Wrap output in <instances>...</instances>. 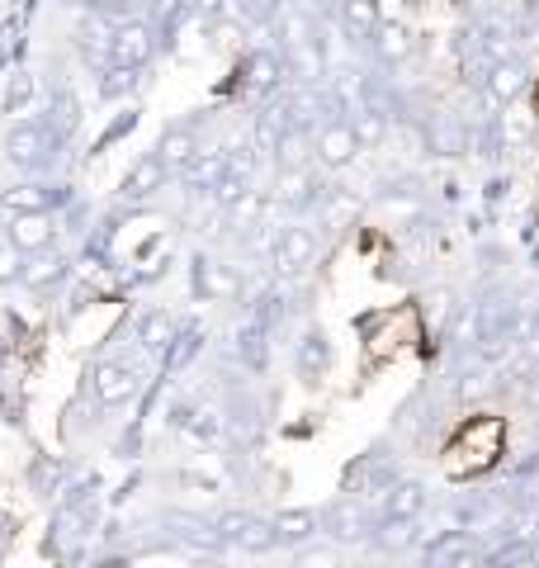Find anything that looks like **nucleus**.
<instances>
[{
    "label": "nucleus",
    "instance_id": "nucleus-1",
    "mask_svg": "<svg viewBox=\"0 0 539 568\" xmlns=\"http://www.w3.org/2000/svg\"><path fill=\"white\" fill-rule=\"evenodd\" d=\"M52 148H58V142H52L43 123H14L6 133V162L20 171H43L52 162Z\"/></svg>",
    "mask_w": 539,
    "mask_h": 568
},
{
    "label": "nucleus",
    "instance_id": "nucleus-2",
    "mask_svg": "<svg viewBox=\"0 0 539 568\" xmlns=\"http://www.w3.org/2000/svg\"><path fill=\"white\" fill-rule=\"evenodd\" d=\"M359 133H355V123H346V119H327L317 129V138H313V152H317V162L322 166H332V171H340V166H350L355 156H359Z\"/></svg>",
    "mask_w": 539,
    "mask_h": 568
},
{
    "label": "nucleus",
    "instance_id": "nucleus-3",
    "mask_svg": "<svg viewBox=\"0 0 539 568\" xmlns=\"http://www.w3.org/2000/svg\"><path fill=\"white\" fill-rule=\"evenodd\" d=\"M152 52H156V29L148 20H123L114 29V39H110V62L119 67H148L152 62Z\"/></svg>",
    "mask_w": 539,
    "mask_h": 568
},
{
    "label": "nucleus",
    "instance_id": "nucleus-4",
    "mask_svg": "<svg viewBox=\"0 0 539 568\" xmlns=\"http://www.w3.org/2000/svg\"><path fill=\"white\" fill-rule=\"evenodd\" d=\"M194 294H200L204 304H232V298L242 294V275L232 271V265H223V261L200 256L194 261Z\"/></svg>",
    "mask_w": 539,
    "mask_h": 568
},
{
    "label": "nucleus",
    "instance_id": "nucleus-5",
    "mask_svg": "<svg viewBox=\"0 0 539 568\" xmlns=\"http://www.w3.org/2000/svg\"><path fill=\"white\" fill-rule=\"evenodd\" d=\"M313 261H317V233H313V227H303V223L284 227L279 242H275V271L294 280V275L308 271Z\"/></svg>",
    "mask_w": 539,
    "mask_h": 568
},
{
    "label": "nucleus",
    "instance_id": "nucleus-6",
    "mask_svg": "<svg viewBox=\"0 0 539 568\" xmlns=\"http://www.w3.org/2000/svg\"><path fill=\"white\" fill-rule=\"evenodd\" d=\"M6 233L24 256H39V252H52V246H58V223H52V213H14Z\"/></svg>",
    "mask_w": 539,
    "mask_h": 568
},
{
    "label": "nucleus",
    "instance_id": "nucleus-7",
    "mask_svg": "<svg viewBox=\"0 0 539 568\" xmlns=\"http://www.w3.org/2000/svg\"><path fill=\"white\" fill-rule=\"evenodd\" d=\"M90 388H95V398L104 407H123L138 388H142V375L133 365H123V361H110V365H100L95 369V379H90Z\"/></svg>",
    "mask_w": 539,
    "mask_h": 568
},
{
    "label": "nucleus",
    "instance_id": "nucleus-8",
    "mask_svg": "<svg viewBox=\"0 0 539 568\" xmlns=\"http://www.w3.org/2000/svg\"><path fill=\"white\" fill-rule=\"evenodd\" d=\"M166 181H171V166L161 162L156 152H148V156H142V162H138L129 175H123V185H119V200H123V204L152 200V194H156L161 185H166Z\"/></svg>",
    "mask_w": 539,
    "mask_h": 568
},
{
    "label": "nucleus",
    "instance_id": "nucleus-9",
    "mask_svg": "<svg viewBox=\"0 0 539 568\" xmlns=\"http://www.w3.org/2000/svg\"><path fill=\"white\" fill-rule=\"evenodd\" d=\"M322 526H327V536L340 540V545H355L369 536V517L365 507L355 503V497H340V503H332L327 511H322Z\"/></svg>",
    "mask_w": 539,
    "mask_h": 568
},
{
    "label": "nucleus",
    "instance_id": "nucleus-10",
    "mask_svg": "<svg viewBox=\"0 0 539 568\" xmlns=\"http://www.w3.org/2000/svg\"><path fill=\"white\" fill-rule=\"evenodd\" d=\"M200 152H204V148H200V133L185 129V123H171V129L161 133V142H156V156L171 166V175H185V166H190Z\"/></svg>",
    "mask_w": 539,
    "mask_h": 568
},
{
    "label": "nucleus",
    "instance_id": "nucleus-11",
    "mask_svg": "<svg viewBox=\"0 0 539 568\" xmlns=\"http://www.w3.org/2000/svg\"><path fill=\"white\" fill-rule=\"evenodd\" d=\"M52 204H58V190L48 181H24L0 194V213H10V219L14 213H52Z\"/></svg>",
    "mask_w": 539,
    "mask_h": 568
},
{
    "label": "nucleus",
    "instance_id": "nucleus-12",
    "mask_svg": "<svg viewBox=\"0 0 539 568\" xmlns=\"http://www.w3.org/2000/svg\"><path fill=\"white\" fill-rule=\"evenodd\" d=\"M279 77H284V62L275 52H251L246 67H242V91L246 95H275L279 91Z\"/></svg>",
    "mask_w": 539,
    "mask_h": 568
},
{
    "label": "nucleus",
    "instance_id": "nucleus-13",
    "mask_svg": "<svg viewBox=\"0 0 539 568\" xmlns=\"http://www.w3.org/2000/svg\"><path fill=\"white\" fill-rule=\"evenodd\" d=\"M379 24H384L379 0H346V6H340V29H346L350 43H374Z\"/></svg>",
    "mask_w": 539,
    "mask_h": 568
},
{
    "label": "nucleus",
    "instance_id": "nucleus-14",
    "mask_svg": "<svg viewBox=\"0 0 539 568\" xmlns=\"http://www.w3.org/2000/svg\"><path fill=\"white\" fill-rule=\"evenodd\" d=\"M526 67H520L516 58H497L492 67H488V95H492V104H511L520 91H526Z\"/></svg>",
    "mask_w": 539,
    "mask_h": 568
},
{
    "label": "nucleus",
    "instance_id": "nucleus-15",
    "mask_svg": "<svg viewBox=\"0 0 539 568\" xmlns=\"http://www.w3.org/2000/svg\"><path fill=\"white\" fill-rule=\"evenodd\" d=\"M270 521H275L279 545H308L322 530V517L308 511V507H289V511H279V517H270Z\"/></svg>",
    "mask_w": 539,
    "mask_h": 568
},
{
    "label": "nucleus",
    "instance_id": "nucleus-16",
    "mask_svg": "<svg viewBox=\"0 0 539 568\" xmlns=\"http://www.w3.org/2000/svg\"><path fill=\"white\" fill-rule=\"evenodd\" d=\"M223 175H227V152H200V156H194V162L185 166V175H180V181L194 185V190H204V194H213Z\"/></svg>",
    "mask_w": 539,
    "mask_h": 568
},
{
    "label": "nucleus",
    "instance_id": "nucleus-17",
    "mask_svg": "<svg viewBox=\"0 0 539 568\" xmlns=\"http://www.w3.org/2000/svg\"><path fill=\"white\" fill-rule=\"evenodd\" d=\"M171 342H180V336H175V317H171V313L152 308V313H142V317H138V346H142V351H166Z\"/></svg>",
    "mask_w": 539,
    "mask_h": 568
},
{
    "label": "nucleus",
    "instance_id": "nucleus-18",
    "mask_svg": "<svg viewBox=\"0 0 539 568\" xmlns=\"http://www.w3.org/2000/svg\"><path fill=\"white\" fill-rule=\"evenodd\" d=\"M426 559L430 564H474V559H482V549L464 536V530H449V536H440L426 549Z\"/></svg>",
    "mask_w": 539,
    "mask_h": 568
},
{
    "label": "nucleus",
    "instance_id": "nucleus-19",
    "mask_svg": "<svg viewBox=\"0 0 539 568\" xmlns=\"http://www.w3.org/2000/svg\"><path fill=\"white\" fill-rule=\"evenodd\" d=\"M374 48H379V58L388 62V67H398V62H407L411 58V33L403 29V24H379V33H374Z\"/></svg>",
    "mask_w": 539,
    "mask_h": 568
},
{
    "label": "nucleus",
    "instance_id": "nucleus-20",
    "mask_svg": "<svg viewBox=\"0 0 539 568\" xmlns=\"http://www.w3.org/2000/svg\"><path fill=\"white\" fill-rule=\"evenodd\" d=\"M426 511V488L421 484H398L388 493V517L393 521H417Z\"/></svg>",
    "mask_w": 539,
    "mask_h": 568
},
{
    "label": "nucleus",
    "instance_id": "nucleus-21",
    "mask_svg": "<svg viewBox=\"0 0 539 568\" xmlns=\"http://www.w3.org/2000/svg\"><path fill=\"white\" fill-rule=\"evenodd\" d=\"M6 114H24L39 104V77L33 71H10V91H6Z\"/></svg>",
    "mask_w": 539,
    "mask_h": 568
},
{
    "label": "nucleus",
    "instance_id": "nucleus-22",
    "mask_svg": "<svg viewBox=\"0 0 539 568\" xmlns=\"http://www.w3.org/2000/svg\"><path fill=\"white\" fill-rule=\"evenodd\" d=\"M227 10L237 14L242 24H251V29H265V24L279 20V0H232Z\"/></svg>",
    "mask_w": 539,
    "mask_h": 568
},
{
    "label": "nucleus",
    "instance_id": "nucleus-23",
    "mask_svg": "<svg viewBox=\"0 0 539 568\" xmlns=\"http://www.w3.org/2000/svg\"><path fill=\"white\" fill-rule=\"evenodd\" d=\"M62 275H67V261H58L52 252H39V256L24 265V280L33 284V290H48V284H58Z\"/></svg>",
    "mask_w": 539,
    "mask_h": 568
},
{
    "label": "nucleus",
    "instance_id": "nucleus-24",
    "mask_svg": "<svg viewBox=\"0 0 539 568\" xmlns=\"http://www.w3.org/2000/svg\"><path fill=\"white\" fill-rule=\"evenodd\" d=\"M138 67H119V62H110L104 67V77H100V95L104 100H123V95H133L138 91V77H133Z\"/></svg>",
    "mask_w": 539,
    "mask_h": 568
},
{
    "label": "nucleus",
    "instance_id": "nucleus-25",
    "mask_svg": "<svg viewBox=\"0 0 539 568\" xmlns=\"http://www.w3.org/2000/svg\"><path fill=\"white\" fill-rule=\"evenodd\" d=\"M303 200H313V181L303 171L284 166L279 171V204H303Z\"/></svg>",
    "mask_w": 539,
    "mask_h": 568
},
{
    "label": "nucleus",
    "instance_id": "nucleus-26",
    "mask_svg": "<svg viewBox=\"0 0 539 568\" xmlns=\"http://www.w3.org/2000/svg\"><path fill=\"white\" fill-rule=\"evenodd\" d=\"M14 280H24V252L10 242V233L0 237V290L6 284H14Z\"/></svg>",
    "mask_w": 539,
    "mask_h": 568
},
{
    "label": "nucleus",
    "instance_id": "nucleus-27",
    "mask_svg": "<svg viewBox=\"0 0 539 568\" xmlns=\"http://www.w3.org/2000/svg\"><path fill=\"white\" fill-rule=\"evenodd\" d=\"M261 209H265V200H261V190H246V194H242V200H237V204H227L223 213H227V219H232V223H237V227H251V223H256V219H261Z\"/></svg>",
    "mask_w": 539,
    "mask_h": 568
},
{
    "label": "nucleus",
    "instance_id": "nucleus-28",
    "mask_svg": "<svg viewBox=\"0 0 539 568\" xmlns=\"http://www.w3.org/2000/svg\"><path fill=\"white\" fill-rule=\"evenodd\" d=\"M227 171L242 175V181H251V171H256V148H251V142H237V148L227 152Z\"/></svg>",
    "mask_w": 539,
    "mask_h": 568
},
{
    "label": "nucleus",
    "instance_id": "nucleus-29",
    "mask_svg": "<svg viewBox=\"0 0 539 568\" xmlns=\"http://www.w3.org/2000/svg\"><path fill=\"white\" fill-rule=\"evenodd\" d=\"M355 133H359V142H365V148H369V142H379V138H384V114H379V110H365V114L355 119Z\"/></svg>",
    "mask_w": 539,
    "mask_h": 568
},
{
    "label": "nucleus",
    "instance_id": "nucleus-30",
    "mask_svg": "<svg viewBox=\"0 0 539 568\" xmlns=\"http://www.w3.org/2000/svg\"><path fill=\"white\" fill-rule=\"evenodd\" d=\"M322 365H327V346H322V336H308V346H303V369H308V375H322Z\"/></svg>",
    "mask_w": 539,
    "mask_h": 568
},
{
    "label": "nucleus",
    "instance_id": "nucleus-31",
    "mask_svg": "<svg viewBox=\"0 0 539 568\" xmlns=\"http://www.w3.org/2000/svg\"><path fill=\"white\" fill-rule=\"evenodd\" d=\"M336 549H298V564H332Z\"/></svg>",
    "mask_w": 539,
    "mask_h": 568
},
{
    "label": "nucleus",
    "instance_id": "nucleus-32",
    "mask_svg": "<svg viewBox=\"0 0 539 568\" xmlns=\"http://www.w3.org/2000/svg\"><path fill=\"white\" fill-rule=\"evenodd\" d=\"M227 6H232V0H194V10H200V14H218Z\"/></svg>",
    "mask_w": 539,
    "mask_h": 568
},
{
    "label": "nucleus",
    "instance_id": "nucleus-33",
    "mask_svg": "<svg viewBox=\"0 0 539 568\" xmlns=\"http://www.w3.org/2000/svg\"><path fill=\"white\" fill-rule=\"evenodd\" d=\"M530 24L539 29V0H530Z\"/></svg>",
    "mask_w": 539,
    "mask_h": 568
}]
</instances>
